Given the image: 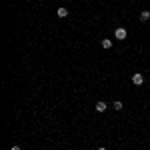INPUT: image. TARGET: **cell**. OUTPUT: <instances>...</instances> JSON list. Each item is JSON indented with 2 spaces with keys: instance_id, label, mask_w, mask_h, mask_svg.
<instances>
[{
  "instance_id": "6da1fadb",
  "label": "cell",
  "mask_w": 150,
  "mask_h": 150,
  "mask_svg": "<svg viewBox=\"0 0 150 150\" xmlns=\"http://www.w3.org/2000/svg\"><path fill=\"white\" fill-rule=\"evenodd\" d=\"M114 36H116V40H124V38L128 36L126 28H116V30H114Z\"/></svg>"
},
{
  "instance_id": "7a4b0ae2",
  "label": "cell",
  "mask_w": 150,
  "mask_h": 150,
  "mask_svg": "<svg viewBox=\"0 0 150 150\" xmlns=\"http://www.w3.org/2000/svg\"><path fill=\"white\" fill-rule=\"evenodd\" d=\"M144 82V76L140 74V72H136V74H132V84H136V86H140Z\"/></svg>"
},
{
  "instance_id": "3957f363",
  "label": "cell",
  "mask_w": 150,
  "mask_h": 150,
  "mask_svg": "<svg viewBox=\"0 0 150 150\" xmlns=\"http://www.w3.org/2000/svg\"><path fill=\"white\" fill-rule=\"evenodd\" d=\"M56 14H58V18H66V16H68V10H66L64 6H60L56 10Z\"/></svg>"
},
{
  "instance_id": "277c9868",
  "label": "cell",
  "mask_w": 150,
  "mask_h": 150,
  "mask_svg": "<svg viewBox=\"0 0 150 150\" xmlns=\"http://www.w3.org/2000/svg\"><path fill=\"white\" fill-rule=\"evenodd\" d=\"M140 20H142V22H148V20H150V12L148 10L140 12Z\"/></svg>"
},
{
  "instance_id": "5b68a950",
  "label": "cell",
  "mask_w": 150,
  "mask_h": 150,
  "mask_svg": "<svg viewBox=\"0 0 150 150\" xmlns=\"http://www.w3.org/2000/svg\"><path fill=\"white\" fill-rule=\"evenodd\" d=\"M100 46H102V48H106V50H108V48L112 46V40H110V38H104L102 42H100Z\"/></svg>"
},
{
  "instance_id": "8992f818",
  "label": "cell",
  "mask_w": 150,
  "mask_h": 150,
  "mask_svg": "<svg viewBox=\"0 0 150 150\" xmlns=\"http://www.w3.org/2000/svg\"><path fill=\"white\" fill-rule=\"evenodd\" d=\"M108 106H106V102H96V112H104Z\"/></svg>"
},
{
  "instance_id": "52a82bcc",
  "label": "cell",
  "mask_w": 150,
  "mask_h": 150,
  "mask_svg": "<svg viewBox=\"0 0 150 150\" xmlns=\"http://www.w3.org/2000/svg\"><path fill=\"white\" fill-rule=\"evenodd\" d=\"M112 108H114V110H118V112H120V110H122V102H120V100H116V102L112 104Z\"/></svg>"
},
{
  "instance_id": "ba28073f",
  "label": "cell",
  "mask_w": 150,
  "mask_h": 150,
  "mask_svg": "<svg viewBox=\"0 0 150 150\" xmlns=\"http://www.w3.org/2000/svg\"><path fill=\"white\" fill-rule=\"evenodd\" d=\"M12 150H20V146H16V144H14V146H12Z\"/></svg>"
},
{
  "instance_id": "9c48e42d",
  "label": "cell",
  "mask_w": 150,
  "mask_h": 150,
  "mask_svg": "<svg viewBox=\"0 0 150 150\" xmlns=\"http://www.w3.org/2000/svg\"><path fill=\"white\" fill-rule=\"evenodd\" d=\"M98 150H106V148H98Z\"/></svg>"
}]
</instances>
